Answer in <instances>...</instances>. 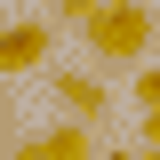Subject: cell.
Wrapping results in <instances>:
<instances>
[{"label": "cell", "mask_w": 160, "mask_h": 160, "mask_svg": "<svg viewBox=\"0 0 160 160\" xmlns=\"http://www.w3.org/2000/svg\"><path fill=\"white\" fill-rule=\"evenodd\" d=\"M80 40H88L104 64H136L144 48H152V16H144V0H112V8H96V16L80 24Z\"/></svg>", "instance_id": "1"}, {"label": "cell", "mask_w": 160, "mask_h": 160, "mask_svg": "<svg viewBox=\"0 0 160 160\" xmlns=\"http://www.w3.org/2000/svg\"><path fill=\"white\" fill-rule=\"evenodd\" d=\"M8 160H104V152H96V128H80V120H56V128H40L32 144H16Z\"/></svg>", "instance_id": "2"}, {"label": "cell", "mask_w": 160, "mask_h": 160, "mask_svg": "<svg viewBox=\"0 0 160 160\" xmlns=\"http://www.w3.org/2000/svg\"><path fill=\"white\" fill-rule=\"evenodd\" d=\"M48 48H56V24H0V72H40L48 64Z\"/></svg>", "instance_id": "3"}, {"label": "cell", "mask_w": 160, "mask_h": 160, "mask_svg": "<svg viewBox=\"0 0 160 160\" xmlns=\"http://www.w3.org/2000/svg\"><path fill=\"white\" fill-rule=\"evenodd\" d=\"M48 88H56V104H64V120H80V128H96V120L112 112V88H104V80H88V72H56Z\"/></svg>", "instance_id": "4"}, {"label": "cell", "mask_w": 160, "mask_h": 160, "mask_svg": "<svg viewBox=\"0 0 160 160\" xmlns=\"http://www.w3.org/2000/svg\"><path fill=\"white\" fill-rule=\"evenodd\" d=\"M136 112H160V64H152V72L136 80Z\"/></svg>", "instance_id": "5"}, {"label": "cell", "mask_w": 160, "mask_h": 160, "mask_svg": "<svg viewBox=\"0 0 160 160\" xmlns=\"http://www.w3.org/2000/svg\"><path fill=\"white\" fill-rule=\"evenodd\" d=\"M96 8H112V0H56V16H72V24H88Z\"/></svg>", "instance_id": "6"}, {"label": "cell", "mask_w": 160, "mask_h": 160, "mask_svg": "<svg viewBox=\"0 0 160 160\" xmlns=\"http://www.w3.org/2000/svg\"><path fill=\"white\" fill-rule=\"evenodd\" d=\"M144 144H160V112H144Z\"/></svg>", "instance_id": "7"}, {"label": "cell", "mask_w": 160, "mask_h": 160, "mask_svg": "<svg viewBox=\"0 0 160 160\" xmlns=\"http://www.w3.org/2000/svg\"><path fill=\"white\" fill-rule=\"evenodd\" d=\"M104 160H136V152H104Z\"/></svg>", "instance_id": "8"}, {"label": "cell", "mask_w": 160, "mask_h": 160, "mask_svg": "<svg viewBox=\"0 0 160 160\" xmlns=\"http://www.w3.org/2000/svg\"><path fill=\"white\" fill-rule=\"evenodd\" d=\"M136 160H160V144H152V152H136Z\"/></svg>", "instance_id": "9"}]
</instances>
